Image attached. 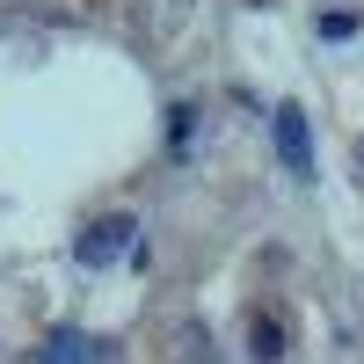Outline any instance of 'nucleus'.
<instances>
[{
    "label": "nucleus",
    "instance_id": "f03ea898",
    "mask_svg": "<svg viewBox=\"0 0 364 364\" xmlns=\"http://www.w3.org/2000/svg\"><path fill=\"white\" fill-rule=\"evenodd\" d=\"M269 139H277V161L299 175V182H314V132H306V109H277L269 117Z\"/></svg>",
    "mask_w": 364,
    "mask_h": 364
},
{
    "label": "nucleus",
    "instance_id": "20e7f679",
    "mask_svg": "<svg viewBox=\"0 0 364 364\" xmlns=\"http://www.w3.org/2000/svg\"><path fill=\"white\" fill-rule=\"evenodd\" d=\"M248 357H255V364H277V357H284V328L269 321V314L248 321Z\"/></svg>",
    "mask_w": 364,
    "mask_h": 364
},
{
    "label": "nucleus",
    "instance_id": "7ed1b4c3",
    "mask_svg": "<svg viewBox=\"0 0 364 364\" xmlns=\"http://www.w3.org/2000/svg\"><path fill=\"white\" fill-rule=\"evenodd\" d=\"M95 350H87V336L80 328H51L44 336V350H37V364H87Z\"/></svg>",
    "mask_w": 364,
    "mask_h": 364
},
{
    "label": "nucleus",
    "instance_id": "f257e3e1",
    "mask_svg": "<svg viewBox=\"0 0 364 364\" xmlns=\"http://www.w3.org/2000/svg\"><path fill=\"white\" fill-rule=\"evenodd\" d=\"M132 233H139V219H132V211H109V219H95V226L73 240L80 269H109L117 255H132Z\"/></svg>",
    "mask_w": 364,
    "mask_h": 364
},
{
    "label": "nucleus",
    "instance_id": "39448f33",
    "mask_svg": "<svg viewBox=\"0 0 364 364\" xmlns=\"http://www.w3.org/2000/svg\"><path fill=\"white\" fill-rule=\"evenodd\" d=\"M321 37H328V44H343V37H357V15H350V8H343V15H321Z\"/></svg>",
    "mask_w": 364,
    "mask_h": 364
}]
</instances>
